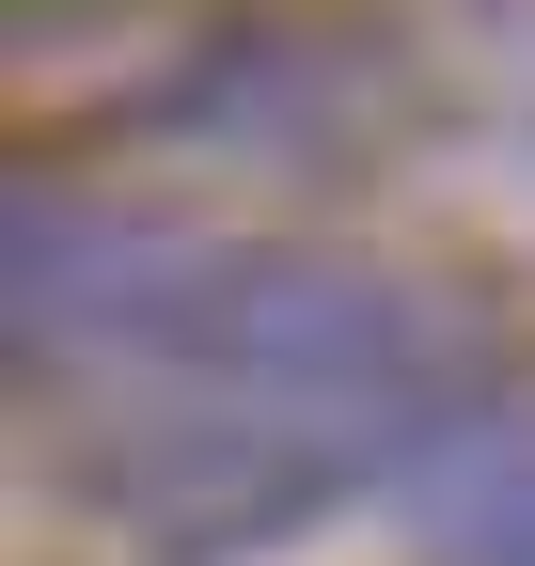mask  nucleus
Instances as JSON below:
<instances>
[{"instance_id": "1", "label": "nucleus", "mask_w": 535, "mask_h": 566, "mask_svg": "<svg viewBox=\"0 0 535 566\" xmlns=\"http://www.w3.org/2000/svg\"><path fill=\"white\" fill-rule=\"evenodd\" d=\"M457 394H315V378H158L126 424L80 441V488L111 520H143V551H252L315 520L331 488L394 472Z\"/></svg>"}, {"instance_id": "2", "label": "nucleus", "mask_w": 535, "mask_h": 566, "mask_svg": "<svg viewBox=\"0 0 535 566\" xmlns=\"http://www.w3.org/2000/svg\"><path fill=\"white\" fill-rule=\"evenodd\" d=\"M457 566H535V457H489L473 488L441 472V520H426Z\"/></svg>"}]
</instances>
